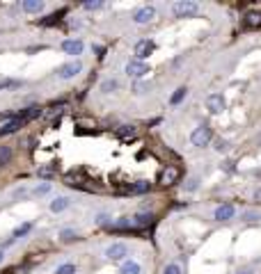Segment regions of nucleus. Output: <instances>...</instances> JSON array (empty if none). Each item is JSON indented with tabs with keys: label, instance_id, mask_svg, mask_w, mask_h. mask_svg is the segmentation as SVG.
Wrapping results in <instances>:
<instances>
[{
	"label": "nucleus",
	"instance_id": "f257e3e1",
	"mask_svg": "<svg viewBox=\"0 0 261 274\" xmlns=\"http://www.w3.org/2000/svg\"><path fill=\"white\" fill-rule=\"evenodd\" d=\"M172 12H174V16H179V19H188V16L200 14V5H197L195 0H176L172 5Z\"/></svg>",
	"mask_w": 261,
	"mask_h": 274
},
{
	"label": "nucleus",
	"instance_id": "f03ea898",
	"mask_svg": "<svg viewBox=\"0 0 261 274\" xmlns=\"http://www.w3.org/2000/svg\"><path fill=\"white\" fill-rule=\"evenodd\" d=\"M211 140H213V133H211V128H208L206 124L197 126V128L193 130V135H190V142H193V147H197V149L206 147Z\"/></svg>",
	"mask_w": 261,
	"mask_h": 274
},
{
	"label": "nucleus",
	"instance_id": "7ed1b4c3",
	"mask_svg": "<svg viewBox=\"0 0 261 274\" xmlns=\"http://www.w3.org/2000/svg\"><path fill=\"white\" fill-rule=\"evenodd\" d=\"M81 71H83V62H78V60L67 62V64L58 67V78L60 80H69V78H76Z\"/></svg>",
	"mask_w": 261,
	"mask_h": 274
},
{
	"label": "nucleus",
	"instance_id": "20e7f679",
	"mask_svg": "<svg viewBox=\"0 0 261 274\" xmlns=\"http://www.w3.org/2000/svg\"><path fill=\"white\" fill-rule=\"evenodd\" d=\"M154 19H156V9L149 5L140 7V9L133 14V23H138V25H147V23H151Z\"/></svg>",
	"mask_w": 261,
	"mask_h": 274
},
{
	"label": "nucleus",
	"instance_id": "39448f33",
	"mask_svg": "<svg viewBox=\"0 0 261 274\" xmlns=\"http://www.w3.org/2000/svg\"><path fill=\"white\" fill-rule=\"evenodd\" d=\"M124 256H128V247L124 245V242H113V245L106 249L108 261H121Z\"/></svg>",
	"mask_w": 261,
	"mask_h": 274
},
{
	"label": "nucleus",
	"instance_id": "423d86ee",
	"mask_svg": "<svg viewBox=\"0 0 261 274\" xmlns=\"http://www.w3.org/2000/svg\"><path fill=\"white\" fill-rule=\"evenodd\" d=\"M126 74L133 75V78H142V75L149 74V64L147 62H140V60H131L126 64Z\"/></svg>",
	"mask_w": 261,
	"mask_h": 274
},
{
	"label": "nucleus",
	"instance_id": "0eeeda50",
	"mask_svg": "<svg viewBox=\"0 0 261 274\" xmlns=\"http://www.w3.org/2000/svg\"><path fill=\"white\" fill-rule=\"evenodd\" d=\"M154 41H149V39H145V41H138V44H135V60H145V57H149V55L154 53Z\"/></svg>",
	"mask_w": 261,
	"mask_h": 274
},
{
	"label": "nucleus",
	"instance_id": "6e6552de",
	"mask_svg": "<svg viewBox=\"0 0 261 274\" xmlns=\"http://www.w3.org/2000/svg\"><path fill=\"white\" fill-rule=\"evenodd\" d=\"M206 107L213 114H220L225 110V96L222 94H208L206 96Z\"/></svg>",
	"mask_w": 261,
	"mask_h": 274
},
{
	"label": "nucleus",
	"instance_id": "1a4fd4ad",
	"mask_svg": "<svg viewBox=\"0 0 261 274\" xmlns=\"http://www.w3.org/2000/svg\"><path fill=\"white\" fill-rule=\"evenodd\" d=\"M62 50L67 55H83L85 50V44L81 39H64L62 41Z\"/></svg>",
	"mask_w": 261,
	"mask_h": 274
},
{
	"label": "nucleus",
	"instance_id": "9d476101",
	"mask_svg": "<svg viewBox=\"0 0 261 274\" xmlns=\"http://www.w3.org/2000/svg\"><path fill=\"white\" fill-rule=\"evenodd\" d=\"M236 215V208L232 206V203H225V206H218L215 208V213H213V217L218 222H229L232 217Z\"/></svg>",
	"mask_w": 261,
	"mask_h": 274
},
{
	"label": "nucleus",
	"instance_id": "9b49d317",
	"mask_svg": "<svg viewBox=\"0 0 261 274\" xmlns=\"http://www.w3.org/2000/svg\"><path fill=\"white\" fill-rule=\"evenodd\" d=\"M23 124H26V121L21 119V117H14V119H9L5 126L0 128V135H12V133H16L19 128H23Z\"/></svg>",
	"mask_w": 261,
	"mask_h": 274
},
{
	"label": "nucleus",
	"instance_id": "f8f14e48",
	"mask_svg": "<svg viewBox=\"0 0 261 274\" xmlns=\"http://www.w3.org/2000/svg\"><path fill=\"white\" fill-rule=\"evenodd\" d=\"M151 222H154V215H151V213H138L133 220H131V226L145 228V226H149Z\"/></svg>",
	"mask_w": 261,
	"mask_h": 274
},
{
	"label": "nucleus",
	"instance_id": "ddd939ff",
	"mask_svg": "<svg viewBox=\"0 0 261 274\" xmlns=\"http://www.w3.org/2000/svg\"><path fill=\"white\" fill-rule=\"evenodd\" d=\"M21 9L28 14H39L41 9H44V2H41V0H23V2H21Z\"/></svg>",
	"mask_w": 261,
	"mask_h": 274
},
{
	"label": "nucleus",
	"instance_id": "4468645a",
	"mask_svg": "<svg viewBox=\"0 0 261 274\" xmlns=\"http://www.w3.org/2000/svg\"><path fill=\"white\" fill-rule=\"evenodd\" d=\"M69 203H71V201H69L67 197H58V199L51 201V206H48V208H51V213L58 215V213H64V210L69 208Z\"/></svg>",
	"mask_w": 261,
	"mask_h": 274
},
{
	"label": "nucleus",
	"instance_id": "2eb2a0df",
	"mask_svg": "<svg viewBox=\"0 0 261 274\" xmlns=\"http://www.w3.org/2000/svg\"><path fill=\"white\" fill-rule=\"evenodd\" d=\"M119 274H142V265L138 261H124L119 268Z\"/></svg>",
	"mask_w": 261,
	"mask_h": 274
},
{
	"label": "nucleus",
	"instance_id": "dca6fc26",
	"mask_svg": "<svg viewBox=\"0 0 261 274\" xmlns=\"http://www.w3.org/2000/svg\"><path fill=\"white\" fill-rule=\"evenodd\" d=\"M176 178H179V169H176V167H168L161 174V183H163V185H172Z\"/></svg>",
	"mask_w": 261,
	"mask_h": 274
},
{
	"label": "nucleus",
	"instance_id": "f3484780",
	"mask_svg": "<svg viewBox=\"0 0 261 274\" xmlns=\"http://www.w3.org/2000/svg\"><path fill=\"white\" fill-rule=\"evenodd\" d=\"M243 25L245 27H259L261 25V12H248L245 19H243Z\"/></svg>",
	"mask_w": 261,
	"mask_h": 274
},
{
	"label": "nucleus",
	"instance_id": "a211bd4d",
	"mask_svg": "<svg viewBox=\"0 0 261 274\" xmlns=\"http://www.w3.org/2000/svg\"><path fill=\"white\" fill-rule=\"evenodd\" d=\"M119 89V80H115V78H108V80L101 82V92L103 94H113Z\"/></svg>",
	"mask_w": 261,
	"mask_h": 274
},
{
	"label": "nucleus",
	"instance_id": "6ab92c4d",
	"mask_svg": "<svg viewBox=\"0 0 261 274\" xmlns=\"http://www.w3.org/2000/svg\"><path fill=\"white\" fill-rule=\"evenodd\" d=\"M39 114H41L39 107H26V110H21L19 112V117L23 121H30V119H34V117H39Z\"/></svg>",
	"mask_w": 261,
	"mask_h": 274
},
{
	"label": "nucleus",
	"instance_id": "aec40b11",
	"mask_svg": "<svg viewBox=\"0 0 261 274\" xmlns=\"http://www.w3.org/2000/svg\"><path fill=\"white\" fill-rule=\"evenodd\" d=\"M128 192H131V194H145V192H149V183L147 181L133 183V185L128 187Z\"/></svg>",
	"mask_w": 261,
	"mask_h": 274
},
{
	"label": "nucleus",
	"instance_id": "412c9836",
	"mask_svg": "<svg viewBox=\"0 0 261 274\" xmlns=\"http://www.w3.org/2000/svg\"><path fill=\"white\" fill-rule=\"evenodd\" d=\"M186 96H188V89H186V87H179L176 92L172 94V99H170V103H172V105H179V103H181L183 99H186Z\"/></svg>",
	"mask_w": 261,
	"mask_h": 274
},
{
	"label": "nucleus",
	"instance_id": "4be33fe9",
	"mask_svg": "<svg viewBox=\"0 0 261 274\" xmlns=\"http://www.w3.org/2000/svg\"><path fill=\"white\" fill-rule=\"evenodd\" d=\"M76 265L74 263H62V265H58V268H55V274H76Z\"/></svg>",
	"mask_w": 261,
	"mask_h": 274
},
{
	"label": "nucleus",
	"instance_id": "5701e85b",
	"mask_svg": "<svg viewBox=\"0 0 261 274\" xmlns=\"http://www.w3.org/2000/svg\"><path fill=\"white\" fill-rule=\"evenodd\" d=\"M76 238H78V233H76L74 228H64V231L60 233V240L62 242H74Z\"/></svg>",
	"mask_w": 261,
	"mask_h": 274
},
{
	"label": "nucleus",
	"instance_id": "b1692460",
	"mask_svg": "<svg viewBox=\"0 0 261 274\" xmlns=\"http://www.w3.org/2000/svg\"><path fill=\"white\" fill-rule=\"evenodd\" d=\"M51 187H53L51 183H39V185L32 190V194H34V197H44V194L51 192Z\"/></svg>",
	"mask_w": 261,
	"mask_h": 274
},
{
	"label": "nucleus",
	"instance_id": "393cba45",
	"mask_svg": "<svg viewBox=\"0 0 261 274\" xmlns=\"http://www.w3.org/2000/svg\"><path fill=\"white\" fill-rule=\"evenodd\" d=\"M163 274H183L179 263H168L165 268H163Z\"/></svg>",
	"mask_w": 261,
	"mask_h": 274
},
{
	"label": "nucleus",
	"instance_id": "a878e982",
	"mask_svg": "<svg viewBox=\"0 0 261 274\" xmlns=\"http://www.w3.org/2000/svg\"><path fill=\"white\" fill-rule=\"evenodd\" d=\"M119 137L121 140H133L135 137V130H133V126L128 128V126H121V130H119Z\"/></svg>",
	"mask_w": 261,
	"mask_h": 274
},
{
	"label": "nucleus",
	"instance_id": "bb28decb",
	"mask_svg": "<svg viewBox=\"0 0 261 274\" xmlns=\"http://www.w3.org/2000/svg\"><path fill=\"white\" fill-rule=\"evenodd\" d=\"M30 228H32V224H21V226H16V228H14V238H21V235H26Z\"/></svg>",
	"mask_w": 261,
	"mask_h": 274
},
{
	"label": "nucleus",
	"instance_id": "cd10ccee",
	"mask_svg": "<svg viewBox=\"0 0 261 274\" xmlns=\"http://www.w3.org/2000/svg\"><path fill=\"white\" fill-rule=\"evenodd\" d=\"M14 87H21L19 80H0V89H14Z\"/></svg>",
	"mask_w": 261,
	"mask_h": 274
},
{
	"label": "nucleus",
	"instance_id": "c85d7f7f",
	"mask_svg": "<svg viewBox=\"0 0 261 274\" xmlns=\"http://www.w3.org/2000/svg\"><path fill=\"white\" fill-rule=\"evenodd\" d=\"M243 220H245V222H257V220H261V213L248 210V213H243Z\"/></svg>",
	"mask_w": 261,
	"mask_h": 274
},
{
	"label": "nucleus",
	"instance_id": "c756f323",
	"mask_svg": "<svg viewBox=\"0 0 261 274\" xmlns=\"http://www.w3.org/2000/svg\"><path fill=\"white\" fill-rule=\"evenodd\" d=\"M101 7H103V2H101V0H87L85 2V9H89V12H94V9H101Z\"/></svg>",
	"mask_w": 261,
	"mask_h": 274
},
{
	"label": "nucleus",
	"instance_id": "7c9ffc66",
	"mask_svg": "<svg viewBox=\"0 0 261 274\" xmlns=\"http://www.w3.org/2000/svg\"><path fill=\"white\" fill-rule=\"evenodd\" d=\"M183 187H186V192H195V190L200 187V181H197V178H190V181H188Z\"/></svg>",
	"mask_w": 261,
	"mask_h": 274
},
{
	"label": "nucleus",
	"instance_id": "2f4dec72",
	"mask_svg": "<svg viewBox=\"0 0 261 274\" xmlns=\"http://www.w3.org/2000/svg\"><path fill=\"white\" fill-rule=\"evenodd\" d=\"M227 142L225 140H215V151H218V153H222V151H227Z\"/></svg>",
	"mask_w": 261,
	"mask_h": 274
},
{
	"label": "nucleus",
	"instance_id": "473e14b6",
	"mask_svg": "<svg viewBox=\"0 0 261 274\" xmlns=\"http://www.w3.org/2000/svg\"><path fill=\"white\" fill-rule=\"evenodd\" d=\"M7 160H9V151L7 149H0V165H5Z\"/></svg>",
	"mask_w": 261,
	"mask_h": 274
},
{
	"label": "nucleus",
	"instance_id": "72a5a7b5",
	"mask_svg": "<svg viewBox=\"0 0 261 274\" xmlns=\"http://www.w3.org/2000/svg\"><path fill=\"white\" fill-rule=\"evenodd\" d=\"M55 174V169L53 167H44V169H39V176H46V178H48V176H53Z\"/></svg>",
	"mask_w": 261,
	"mask_h": 274
},
{
	"label": "nucleus",
	"instance_id": "f704fd0d",
	"mask_svg": "<svg viewBox=\"0 0 261 274\" xmlns=\"http://www.w3.org/2000/svg\"><path fill=\"white\" fill-rule=\"evenodd\" d=\"M26 192H28L26 187H16V190H14V197H23Z\"/></svg>",
	"mask_w": 261,
	"mask_h": 274
},
{
	"label": "nucleus",
	"instance_id": "c9c22d12",
	"mask_svg": "<svg viewBox=\"0 0 261 274\" xmlns=\"http://www.w3.org/2000/svg\"><path fill=\"white\" fill-rule=\"evenodd\" d=\"M5 261V251H2V247H0V263Z\"/></svg>",
	"mask_w": 261,
	"mask_h": 274
},
{
	"label": "nucleus",
	"instance_id": "e433bc0d",
	"mask_svg": "<svg viewBox=\"0 0 261 274\" xmlns=\"http://www.w3.org/2000/svg\"><path fill=\"white\" fill-rule=\"evenodd\" d=\"M238 274H252V272H238Z\"/></svg>",
	"mask_w": 261,
	"mask_h": 274
}]
</instances>
